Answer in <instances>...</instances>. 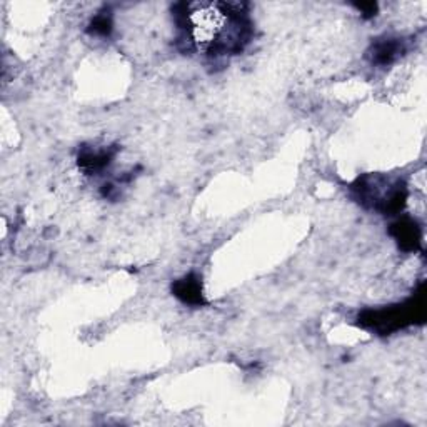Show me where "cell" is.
<instances>
[{"label":"cell","mask_w":427,"mask_h":427,"mask_svg":"<svg viewBox=\"0 0 427 427\" xmlns=\"http://www.w3.org/2000/svg\"><path fill=\"white\" fill-rule=\"evenodd\" d=\"M424 314V302L421 299H412L409 302L397 305L394 309L367 310L361 317V324L366 327L376 329L381 332H391L396 329L404 327L406 324L414 322V319L422 317Z\"/></svg>","instance_id":"obj_1"},{"label":"cell","mask_w":427,"mask_h":427,"mask_svg":"<svg viewBox=\"0 0 427 427\" xmlns=\"http://www.w3.org/2000/svg\"><path fill=\"white\" fill-rule=\"evenodd\" d=\"M174 294L186 304H204L202 285L196 275H187L174 284Z\"/></svg>","instance_id":"obj_2"},{"label":"cell","mask_w":427,"mask_h":427,"mask_svg":"<svg viewBox=\"0 0 427 427\" xmlns=\"http://www.w3.org/2000/svg\"><path fill=\"white\" fill-rule=\"evenodd\" d=\"M392 227H394V229H392V234H394L396 241L399 242V246L402 247V249L412 251L419 246L421 236H419V229H417V226L414 224V222L406 219V221L397 222V224Z\"/></svg>","instance_id":"obj_3"},{"label":"cell","mask_w":427,"mask_h":427,"mask_svg":"<svg viewBox=\"0 0 427 427\" xmlns=\"http://www.w3.org/2000/svg\"><path fill=\"white\" fill-rule=\"evenodd\" d=\"M402 51V46L397 41H392V38H386V41L377 42L376 46L372 47V62L379 65H386L391 64L392 60L399 56V52Z\"/></svg>","instance_id":"obj_4"},{"label":"cell","mask_w":427,"mask_h":427,"mask_svg":"<svg viewBox=\"0 0 427 427\" xmlns=\"http://www.w3.org/2000/svg\"><path fill=\"white\" fill-rule=\"evenodd\" d=\"M90 32L102 37L109 36V33L112 32V19H110V16H107V14L97 16L90 23Z\"/></svg>","instance_id":"obj_5"}]
</instances>
